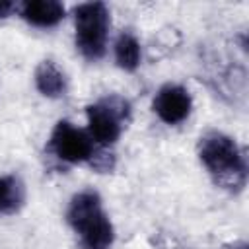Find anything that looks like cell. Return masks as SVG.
<instances>
[{"label":"cell","mask_w":249,"mask_h":249,"mask_svg":"<svg viewBox=\"0 0 249 249\" xmlns=\"http://www.w3.org/2000/svg\"><path fill=\"white\" fill-rule=\"evenodd\" d=\"M198 156L210 175L228 189H241L247 177L245 156L241 154L235 140L230 136L210 130L200 136Z\"/></svg>","instance_id":"6da1fadb"},{"label":"cell","mask_w":249,"mask_h":249,"mask_svg":"<svg viewBox=\"0 0 249 249\" xmlns=\"http://www.w3.org/2000/svg\"><path fill=\"white\" fill-rule=\"evenodd\" d=\"M68 222L80 233L86 249H109L113 243V226L101 208L95 193H78L68 208Z\"/></svg>","instance_id":"7a4b0ae2"},{"label":"cell","mask_w":249,"mask_h":249,"mask_svg":"<svg viewBox=\"0 0 249 249\" xmlns=\"http://www.w3.org/2000/svg\"><path fill=\"white\" fill-rule=\"evenodd\" d=\"M109 23V10L101 2L80 4L74 10L76 47L86 58L97 60L105 54Z\"/></svg>","instance_id":"3957f363"},{"label":"cell","mask_w":249,"mask_h":249,"mask_svg":"<svg viewBox=\"0 0 249 249\" xmlns=\"http://www.w3.org/2000/svg\"><path fill=\"white\" fill-rule=\"evenodd\" d=\"M128 117V103L123 97L111 95L88 107L89 138L97 144H113L121 136L123 123Z\"/></svg>","instance_id":"277c9868"},{"label":"cell","mask_w":249,"mask_h":249,"mask_svg":"<svg viewBox=\"0 0 249 249\" xmlns=\"http://www.w3.org/2000/svg\"><path fill=\"white\" fill-rule=\"evenodd\" d=\"M51 148L60 160L68 163L86 161L93 156V140L89 138V134H86L82 128H76L68 121H60L54 126Z\"/></svg>","instance_id":"5b68a950"},{"label":"cell","mask_w":249,"mask_h":249,"mask_svg":"<svg viewBox=\"0 0 249 249\" xmlns=\"http://www.w3.org/2000/svg\"><path fill=\"white\" fill-rule=\"evenodd\" d=\"M154 111L167 124H177L185 121L191 113V95L183 86L167 84L160 88L154 97Z\"/></svg>","instance_id":"8992f818"},{"label":"cell","mask_w":249,"mask_h":249,"mask_svg":"<svg viewBox=\"0 0 249 249\" xmlns=\"http://www.w3.org/2000/svg\"><path fill=\"white\" fill-rule=\"evenodd\" d=\"M21 16L31 25L51 27L64 18V6L56 0H27L21 6Z\"/></svg>","instance_id":"52a82bcc"},{"label":"cell","mask_w":249,"mask_h":249,"mask_svg":"<svg viewBox=\"0 0 249 249\" xmlns=\"http://www.w3.org/2000/svg\"><path fill=\"white\" fill-rule=\"evenodd\" d=\"M35 86L45 97H60L66 91V78L54 62L45 60L35 70Z\"/></svg>","instance_id":"ba28073f"},{"label":"cell","mask_w":249,"mask_h":249,"mask_svg":"<svg viewBox=\"0 0 249 249\" xmlns=\"http://www.w3.org/2000/svg\"><path fill=\"white\" fill-rule=\"evenodd\" d=\"M23 202V185L16 175L0 177V212H16Z\"/></svg>","instance_id":"9c48e42d"},{"label":"cell","mask_w":249,"mask_h":249,"mask_svg":"<svg viewBox=\"0 0 249 249\" xmlns=\"http://www.w3.org/2000/svg\"><path fill=\"white\" fill-rule=\"evenodd\" d=\"M140 45L134 35L123 33L115 43V60L123 70H134L140 64Z\"/></svg>","instance_id":"30bf717a"},{"label":"cell","mask_w":249,"mask_h":249,"mask_svg":"<svg viewBox=\"0 0 249 249\" xmlns=\"http://www.w3.org/2000/svg\"><path fill=\"white\" fill-rule=\"evenodd\" d=\"M14 10V2H6V0H0V18H6L10 16V12Z\"/></svg>","instance_id":"8fae6325"},{"label":"cell","mask_w":249,"mask_h":249,"mask_svg":"<svg viewBox=\"0 0 249 249\" xmlns=\"http://www.w3.org/2000/svg\"><path fill=\"white\" fill-rule=\"evenodd\" d=\"M241 249H245V247H241Z\"/></svg>","instance_id":"7c38bea8"}]
</instances>
